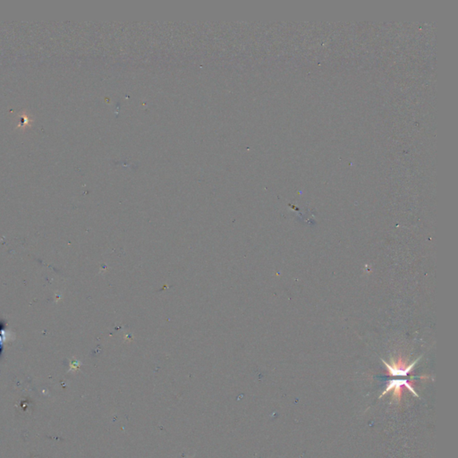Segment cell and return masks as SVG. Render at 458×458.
Returning <instances> with one entry per match:
<instances>
[{
	"label": "cell",
	"instance_id": "6da1fadb",
	"mask_svg": "<svg viewBox=\"0 0 458 458\" xmlns=\"http://www.w3.org/2000/svg\"><path fill=\"white\" fill-rule=\"evenodd\" d=\"M403 386H405L406 388H408L409 391L412 392V394L414 395V397L419 398V395L417 394V392L414 390V386L411 385V383L408 381H406V380H392L387 384L385 390L382 392V394L380 396V398H383L385 395H386V393L393 391L392 400L400 403L401 397H402V391H403Z\"/></svg>",
	"mask_w": 458,
	"mask_h": 458
},
{
	"label": "cell",
	"instance_id": "7a4b0ae2",
	"mask_svg": "<svg viewBox=\"0 0 458 458\" xmlns=\"http://www.w3.org/2000/svg\"><path fill=\"white\" fill-rule=\"evenodd\" d=\"M420 358L417 359L416 361L413 362L411 365H406L401 359H399L398 363H392V365L387 364L384 360H382L383 364L385 365L386 369L389 371V373L393 376H406L410 371H412L414 365L418 363Z\"/></svg>",
	"mask_w": 458,
	"mask_h": 458
}]
</instances>
